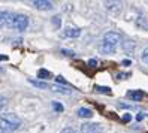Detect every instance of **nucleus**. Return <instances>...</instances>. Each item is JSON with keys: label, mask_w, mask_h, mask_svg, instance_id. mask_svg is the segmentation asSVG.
<instances>
[{"label": "nucleus", "mask_w": 148, "mask_h": 133, "mask_svg": "<svg viewBox=\"0 0 148 133\" xmlns=\"http://www.w3.org/2000/svg\"><path fill=\"white\" fill-rule=\"evenodd\" d=\"M38 78H40V79H48V78H51V72H49V70H47V69H39Z\"/></svg>", "instance_id": "9b49d317"}, {"label": "nucleus", "mask_w": 148, "mask_h": 133, "mask_svg": "<svg viewBox=\"0 0 148 133\" xmlns=\"http://www.w3.org/2000/svg\"><path fill=\"white\" fill-rule=\"evenodd\" d=\"M123 64H124V66H129V64H130V60H124Z\"/></svg>", "instance_id": "a878e982"}, {"label": "nucleus", "mask_w": 148, "mask_h": 133, "mask_svg": "<svg viewBox=\"0 0 148 133\" xmlns=\"http://www.w3.org/2000/svg\"><path fill=\"white\" fill-rule=\"evenodd\" d=\"M53 21H54V24L57 25V27L60 25V23H62V21H60V18H58V16H53Z\"/></svg>", "instance_id": "4be33fe9"}, {"label": "nucleus", "mask_w": 148, "mask_h": 133, "mask_svg": "<svg viewBox=\"0 0 148 133\" xmlns=\"http://www.w3.org/2000/svg\"><path fill=\"white\" fill-rule=\"evenodd\" d=\"M21 126V118L16 114L8 112L0 117V132L2 133H12Z\"/></svg>", "instance_id": "f257e3e1"}, {"label": "nucleus", "mask_w": 148, "mask_h": 133, "mask_svg": "<svg viewBox=\"0 0 148 133\" xmlns=\"http://www.w3.org/2000/svg\"><path fill=\"white\" fill-rule=\"evenodd\" d=\"M56 81H57V84H58V85H60V84H63L64 87H67V85H69V84L66 82V79H64L63 76H60V75H58V76L56 78Z\"/></svg>", "instance_id": "f3484780"}, {"label": "nucleus", "mask_w": 148, "mask_h": 133, "mask_svg": "<svg viewBox=\"0 0 148 133\" xmlns=\"http://www.w3.org/2000/svg\"><path fill=\"white\" fill-rule=\"evenodd\" d=\"M126 96H127V99L133 100V102H141L145 97V93L142 90H130V91H127Z\"/></svg>", "instance_id": "423d86ee"}, {"label": "nucleus", "mask_w": 148, "mask_h": 133, "mask_svg": "<svg viewBox=\"0 0 148 133\" xmlns=\"http://www.w3.org/2000/svg\"><path fill=\"white\" fill-rule=\"evenodd\" d=\"M12 15H14V14L8 12V11H5V12H0V29H2V27H8V25H9Z\"/></svg>", "instance_id": "1a4fd4ad"}, {"label": "nucleus", "mask_w": 148, "mask_h": 133, "mask_svg": "<svg viewBox=\"0 0 148 133\" xmlns=\"http://www.w3.org/2000/svg\"><path fill=\"white\" fill-rule=\"evenodd\" d=\"M121 42V36L115 32H108L105 33V36L102 39V43H100V51L103 54H112L115 52L117 47L120 45Z\"/></svg>", "instance_id": "f03ea898"}, {"label": "nucleus", "mask_w": 148, "mask_h": 133, "mask_svg": "<svg viewBox=\"0 0 148 133\" xmlns=\"http://www.w3.org/2000/svg\"><path fill=\"white\" fill-rule=\"evenodd\" d=\"M94 90L97 93H103V94H111V88L109 87H100V85H96Z\"/></svg>", "instance_id": "ddd939ff"}, {"label": "nucleus", "mask_w": 148, "mask_h": 133, "mask_svg": "<svg viewBox=\"0 0 148 133\" xmlns=\"http://www.w3.org/2000/svg\"><path fill=\"white\" fill-rule=\"evenodd\" d=\"M62 52L64 56H67V57H73V54H75L73 51H67V49H62Z\"/></svg>", "instance_id": "412c9836"}, {"label": "nucleus", "mask_w": 148, "mask_h": 133, "mask_svg": "<svg viewBox=\"0 0 148 133\" xmlns=\"http://www.w3.org/2000/svg\"><path fill=\"white\" fill-rule=\"evenodd\" d=\"M63 36L64 38H79L81 36V30L78 27H67L63 30Z\"/></svg>", "instance_id": "6e6552de"}, {"label": "nucleus", "mask_w": 148, "mask_h": 133, "mask_svg": "<svg viewBox=\"0 0 148 133\" xmlns=\"http://www.w3.org/2000/svg\"><path fill=\"white\" fill-rule=\"evenodd\" d=\"M105 5H106L108 9H120V6H121L120 2H106Z\"/></svg>", "instance_id": "4468645a"}, {"label": "nucleus", "mask_w": 148, "mask_h": 133, "mask_svg": "<svg viewBox=\"0 0 148 133\" xmlns=\"http://www.w3.org/2000/svg\"><path fill=\"white\" fill-rule=\"evenodd\" d=\"M141 60H142L144 63L148 66V48H145V49L142 51V54H141Z\"/></svg>", "instance_id": "2eb2a0df"}, {"label": "nucleus", "mask_w": 148, "mask_h": 133, "mask_svg": "<svg viewBox=\"0 0 148 133\" xmlns=\"http://www.w3.org/2000/svg\"><path fill=\"white\" fill-rule=\"evenodd\" d=\"M76 114L79 118H91L93 117V111L88 109V108H79L76 111Z\"/></svg>", "instance_id": "9d476101"}, {"label": "nucleus", "mask_w": 148, "mask_h": 133, "mask_svg": "<svg viewBox=\"0 0 148 133\" xmlns=\"http://www.w3.org/2000/svg\"><path fill=\"white\" fill-rule=\"evenodd\" d=\"M27 25H29V18H27V16L23 15V14H15V15H12L11 23H9V25H8V27L14 29V30L23 32V30L27 29Z\"/></svg>", "instance_id": "7ed1b4c3"}, {"label": "nucleus", "mask_w": 148, "mask_h": 133, "mask_svg": "<svg viewBox=\"0 0 148 133\" xmlns=\"http://www.w3.org/2000/svg\"><path fill=\"white\" fill-rule=\"evenodd\" d=\"M123 120H124V121H130V120H132L130 114H124V115H123Z\"/></svg>", "instance_id": "5701e85b"}, {"label": "nucleus", "mask_w": 148, "mask_h": 133, "mask_svg": "<svg viewBox=\"0 0 148 133\" xmlns=\"http://www.w3.org/2000/svg\"><path fill=\"white\" fill-rule=\"evenodd\" d=\"M6 106V97L5 96H0V111Z\"/></svg>", "instance_id": "6ab92c4d"}, {"label": "nucleus", "mask_w": 148, "mask_h": 133, "mask_svg": "<svg viewBox=\"0 0 148 133\" xmlns=\"http://www.w3.org/2000/svg\"><path fill=\"white\" fill-rule=\"evenodd\" d=\"M60 133H78V132H76L73 127H64V129H63L62 132H60Z\"/></svg>", "instance_id": "a211bd4d"}, {"label": "nucleus", "mask_w": 148, "mask_h": 133, "mask_svg": "<svg viewBox=\"0 0 148 133\" xmlns=\"http://www.w3.org/2000/svg\"><path fill=\"white\" fill-rule=\"evenodd\" d=\"M81 133H103V127L99 123H84L81 126Z\"/></svg>", "instance_id": "20e7f679"}, {"label": "nucleus", "mask_w": 148, "mask_h": 133, "mask_svg": "<svg viewBox=\"0 0 148 133\" xmlns=\"http://www.w3.org/2000/svg\"><path fill=\"white\" fill-rule=\"evenodd\" d=\"M32 5L36 8V9H39V11H49V9H53V3L47 2V0H33Z\"/></svg>", "instance_id": "39448f33"}, {"label": "nucleus", "mask_w": 148, "mask_h": 133, "mask_svg": "<svg viewBox=\"0 0 148 133\" xmlns=\"http://www.w3.org/2000/svg\"><path fill=\"white\" fill-rule=\"evenodd\" d=\"M0 60H8V57L6 56H0Z\"/></svg>", "instance_id": "bb28decb"}, {"label": "nucleus", "mask_w": 148, "mask_h": 133, "mask_svg": "<svg viewBox=\"0 0 148 133\" xmlns=\"http://www.w3.org/2000/svg\"><path fill=\"white\" fill-rule=\"evenodd\" d=\"M88 66H90V67H96V66H97V60H96V58L88 60Z\"/></svg>", "instance_id": "aec40b11"}, {"label": "nucleus", "mask_w": 148, "mask_h": 133, "mask_svg": "<svg viewBox=\"0 0 148 133\" xmlns=\"http://www.w3.org/2000/svg\"><path fill=\"white\" fill-rule=\"evenodd\" d=\"M29 82L33 84L34 87H38V88H43V90H45V88H48V84H47V82H42V81H34V79H30Z\"/></svg>", "instance_id": "f8f14e48"}, {"label": "nucleus", "mask_w": 148, "mask_h": 133, "mask_svg": "<svg viewBox=\"0 0 148 133\" xmlns=\"http://www.w3.org/2000/svg\"><path fill=\"white\" fill-rule=\"evenodd\" d=\"M48 88H51V90L56 91V93H62V94H72V93H73V88H71V87H64V85H58V84L48 85Z\"/></svg>", "instance_id": "0eeeda50"}, {"label": "nucleus", "mask_w": 148, "mask_h": 133, "mask_svg": "<svg viewBox=\"0 0 148 133\" xmlns=\"http://www.w3.org/2000/svg\"><path fill=\"white\" fill-rule=\"evenodd\" d=\"M144 117H145V114H139V115H136V120H138V121H142Z\"/></svg>", "instance_id": "b1692460"}, {"label": "nucleus", "mask_w": 148, "mask_h": 133, "mask_svg": "<svg viewBox=\"0 0 148 133\" xmlns=\"http://www.w3.org/2000/svg\"><path fill=\"white\" fill-rule=\"evenodd\" d=\"M53 108H54V111H57V112H63V105L62 103H58V102H53Z\"/></svg>", "instance_id": "dca6fc26"}, {"label": "nucleus", "mask_w": 148, "mask_h": 133, "mask_svg": "<svg viewBox=\"0 0 148 133\" xmlns=\"http://www.w3.org/2000/svg\"><path fill=\"white\" fill-rule=\"evenodd\" d=\"M124 76H129V73H118V75H117L118 79H124Z\"/></svg>", "instance_id": "393cba45"}]
</instances>
